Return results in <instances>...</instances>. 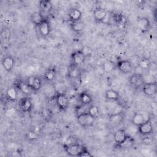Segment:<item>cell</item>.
Returning a JSON list of instances; mask_svg holds the SVG:
<instances>
[{"mask_svg": "<svg viewBox=\"0 0 157 157\" xmlns=\"http://www.w3.org/2000/svg\"><path fill=\"white\" fill-rule=\"evenodd\" d=\"M77 119L79 124L83 128L93 126L95 120V118L90 115L88 112H85L77 115Z\"/></svg>", "mask_w": 157, "mask_h": 157, "instance_id": "6da1fadb", "label": "cell"}, {"mask_svg": "<svg viewBox=\"0 0 157 157\" xmlns=\"http://www.w3.org/2000/svg\"><path fill=\"white\" fill-rule=\"evenodd\" d=\"M26 82L33 91H39L42 85L41 79L36 76H30L28 77Z\"/></svg>", "mask_w": 157, "mask_h": 157, "instance_id": "7a4b0ae2", "label": "cell"}, {"mask_svg": "<svg viewBox=\"0 0 157 157\" xmlns=\"http://www.w3.org/2000/svg\"><path fill=\"white\" fill-rule=\"evenodd\" d=\"M84 147V146L78 144V143L68 146H63V148L67 154L72 156H78Z\"/></svg>", "mask_w": 157, "mask_h": 157, "instance_id": "3957f363", "label": "cell"}, {"mask_svg": "<svg viewBox=\"0 0 157 157\" xmlns=\"http://www.w3.org/2000/svg\"><path fill=\"white\" fill-rule=\"evenodd\" d=\"M56 103L60 110H65L69 105V99L64 93H58L55 98Z\"/></svg>", "mask_w": 157, "mask_h": 157, "instance_id": "277c9868", "label": "cell"}, {"mask_svg": "<svg viewBox=\"0 0 157 157\" xmlns=\"http://www.w3.org/2000/svg\"><path fill=\"white\" fill-rule=\"evenodd\" d=\"M116 67L122 73L129 74L132 70L131 63L126 59L119 60L116 64Z\"/></svg>", "mask_w": 157, "mask_h": 157, "instance_id": "5b68a950", "label": "cell"}, {"mask_svg": "<svg viewBox=\"0 0 157 157\" xmlns=\"http://www.w3.org/2000/svg\"><path fill=\"white\" fill-rule=\"evenodd\" d=\"M129 83L135 88H140L145 83L143 75L139 73L132 74L129 77Z\"/></svg>", "mask_w": 157, "mask_h": 157, "instance_id": "8992f818", "label": "cell"}, {"mask_svg": "<svg viewBox=\"0 0 157 157\" xmlns=\"http://www.w3.org/2000/svg\"><path fill=\"white\" fill-rule=\"evenodd\" d=\"M71 59L73 64L78 66L85 62L86 59V55L82 50H76L72 53Z\"/></svg>", "mask_w": 157, "mask_h": 157, "instance_id": "52a82bcc", "label": "cell"}, {"mask_svg": "<svg viewBox=\"0 0 157 157\" xmlns=\"http://www.w3.org/2000/svg\"><path fill=\"white\" fill-rule=\"evenodd\" d=\"M18 105L21 111L23 113L29 112L33 107L32 101L30 98L28 97H24L21 98L19 101Z\"/></svg>", "mask_w": 157, "mask_h": 157, "instance_id": "ba28073f", "label": "cell"}, {"mask_svg": "<svg viewBox=\"0 0 157 157\" xmlns=\"http://www.w3.org/2000/svg\"><path fill=\"white\" fill-rule=\"evenodd\" d=\"M142 91L144 93L148 96L155 95L157 92V84L156 82L145 83L143 85Z\"/></svg>", "mask_w": 157, "mask_h": 157, "instance_id": "9c48e42d", "label": "cell"}, {"mask_svg": "<svg viewBox=\"0 0 157 157\" xmlns=\"http://www.w3.org/2000/svg\"><path fill=\"white\" fill-rule=\"evenodd\" d=\"M93 16L96 22H103L107 16V12L105 9L98 7H96L93 12Z\"/></svg>", "mask_w": 157, "mask_h": 157, "instance_id": "30bf717a", "label": "cell"}, {"mask_svg": "<svg viewBox=\"0 0 157 157\" xmlns=\"http://www.w3.org/2000/svg\"><path fill=\"white\" fill-rule=\"evenodd\" d=\"M137 127L139 133L142 135H148L151 134L153 131L152 123L149 119L146 120L142 124L139 125Z\"/></svg>", "mask_w": 157, "mask_h": 157, "instance_id": "8fae6325", "label": "cell"}, {"mask_svg": "<svg viewBox=\"0 0 157 157\" xmlns=\"http://www.w3.org/2000/svg\"><path fill=\"white\" fill-rule=\"evenodd\" d=\"M137 26L141 32H147L150 28V21L147 17L139 18L137 20Z\"/></svg>", "mask_w": 157, "mask_h": 157, "instance_id": "7c38bea8", "label": "cell"}, {"mask_svg": "<svg viewBox=\"0 0 157 157\" xmlns=\"http://www.w3.org/2000/svg\"><path fill=\"white\" fill-rule=\"evenodd\" d=\"M37 27L39 33L43 37H47L50 33V25L47 18H45Z\"/></svg>", "mask_w": 157, "mask_h": 157, "instance_id": "4fadbf2b", "label": "cell"}, {"mask_svg": "<svg viewBox=\"0 0 157 157\" xmlns=\"http://www.w3.org/2000/svg\"><path fill=\"white\" fill-rule=\"evenodd\" d=\"M80 71L77 65L71 64L67 69V75L71 78L77 79L80 77Z\"/></svg>", "mask_w": 157, "mask_h": 157, "instance_id": "5bb4252c", "label": "cell"}, {"mask_svg": "<svg viewBox=\"0 0 157 157\" xmlns=\"http://www.w3.org/2000/svg\"><path fill=\"white\" fill-rule=\"evenodd\" d=\"M15 61L11 56H6L2 59V65L5 70L7 72H10L13 67Z\"/></svg>", "mask_w": 157, "mask_h": 157, "instance_id": "9a60e30c", "label": "cell"}, {"mask_svg": "<svg viewBox=\"0 0 157 157\" xmlns=\"http://www.w3.org/2000/svg\"><path fill=\"white\" fill-rule=\"evenodd\" d=\"M15 86L20 90L21 92L25 94H29L33 91L30 87L28 86L26 82H23L22 80H18L15 83Z\"/></svg>", "mask_w": 157, "mask_h": 157, "instance_id": "2e32d148", "label": "cell"}, {"mask_svg": "<svg viewBox=\"0 0 157 157\" xmlns=\"http://www.w3.org/2000/svg\"><path fill=\"white\" fill-rule=\"evenodd\" d=\"M67 15L71 22L79 21L82 18V12L79 9L73 8L69 10Z\"/></svg>", "mask_w": 157, "mask_h": 157, "instance_id": "e0dca14e", "label": "cell"}, {"mask_svg": "<svg viewBox=\"0 0 157 157\" xmlns=\"http://www.w3.org/2000/svg\"><path fill=\"white\" fill-rule=\"evenodd\" d=\"M78 99L81 104L85 105H88L93 101L91 95L87 91H85L81 92L79 94Z\"/></svg>", "mask_w": 157, "mask_h": 157, "instance_id": "ac0fdd59", "label": "cell"}, {"mask_svg": "<svg viewBox=\"0 0 157 157\" xmlns=\"http://www.w3.org/2000/svg\"><path fill=\"white\" fill-rule=\"evenodd\" d=\"M128 134L124 129H120L117 130L113 134V139L115 141L117 145L123 142L124 139L127 137Z\"/></svg>", "mask_w": 157, "mask_h": 157, "instance_id": "d6986e66", "label": "cell"}, {"mask_svg": "<svg viewBox=\"0 0 157 157\" xmlns=\"http://www.w3.org/2000/svg\"><path fill=\"white\" fill-rule=\"evenodd\" d=\"M112 17L114 22L119 26H124L127 23V19L122 13H113L112 15Z\"/></svg>", "mask_w": 157, "mask_h": 157, "instance_id": "ffe728a7", "label": "cell"}, {"mask_svg": "<svg viewBox=\"0 0 157 157\" xmlns=\"http://www.w3.org/2000/svg\"><path fill=\"white\" fill-rule=\"evenodd\" d=\"M45 19V18L40 12H35L31 15V20L36 26H38Z\"/></svg>", "mask_w": 157, "mask_h": 157, "instance_id": "44dd1931", "label": "cell"}, {"mask_svg": "<svg viewBox=\"0 0 157 157\" xmlns=\"http://www.w3.org/2000/svg\"><path fill=\"white\" fill-rule=\"evenodd\" d=\"M17 88L15 86L10 87L6 91V96L7 99L11 102H15L18 98Z\"/></svg>", "mask_w": 157, "mask_h": 157, "instance_id": "7402d4cb", "label": "cell"}, {"mask_svg": "<svg viewBox=\"0 0 157 157\" xmlns=\"http://www.w3.org/2000/svg\"><path fill=\"white\" fill-rule=\"evenodd\" d=\"M134 139L132 137L128 135L127 137L124 139V140L121 144L117 145V146L121 148H129L134 145Z\"/></svg>", "mask_w": 157, "mask_h": 157, "instance_id": "603a6c76", "label": "cell"}, {"mask_svg": "<svg viewBox=\"0 0 157 157\" xmlns=\"http://www.w3.org/2000/svg\"><path fill=\"white\" fill-rule=\"evenodd\" d=\"M39 7L44 12H49L53 8V4L50 1L42 0L39 2Z\"/></svg>", "mask_w": 157, "mask_h": 157, "instance_id": "cb8c5ba5", "label": "cell"}, {"mask_svg": "<svg viewBox=\"0 0 157 157\" xmlns=\"http://www.w3.org/2000/svg\"><path fill=\"white\" fill-rule=\"evenodd\" d=\"M146 120H147L145 119V117L142 113H135L132 118V123L134 125L139 126V125L142 124L144 122H145Z\"/></svg>", "mask_w": 157, "mask_h": 157, "instance_id": "d4e9b609", "label": "cell"}, {"mask_svg": "<svg viewBox=\"0 0 157 157\" xmlns=\"http://www.w3.org/2000/svg\"><path fill=\"white\" fill-rule=\"evenodd\" d=\"M124 115L122 112L112 114L109 116L110 121L113 124H117L123 120Z\"/></svg>", "mask_w": 157, "mask_h": 157, "instance_id": "484cf974", "label": "cell"}, {"mask_svg": "<svg viewBox=\"0 0 157 157\" xmlns=\"http://www.w3.org/2000/svg\"><path fill=\"white\" fill-rule=\"evenodd\" d=\"M70 26L73 31L75 33H80L83 31L85 27V25L83 22H82L81 20H79V21L71 22Z\"/></svg>", "mask_w": 157, "mask_h": 157, "instance_id": "4316f807", "label": "cell"}, {"mask_svg": "<svg viewBox=\"0 0 157 157\" xmlns=\"http://www.w3.org/2000/svg\"><path fill=\"white\" fill-rule=\"evenodd\" d=\"M56 69L55 68L48 69L44 74V78L48 82L53 81L56 77Z\"/></svg>", "mask_w": 157, "mask_h": 157, "instance_id": "83f0119b", "label": "cell"}, {"mask_svg": "<svg viewBox=\"0 0 157 157\" xmlns=\"http://www.w3.org/2000/svg\"><path fill=\"white\" fill-rule=\"evenodd\" d=\"M105 97L107 100L118 101L120 98L119 93L113 90H108L105 91Z\"/></svg>", "mask_w": 157, "mask_h": 157, "instance_id": "f1b7e54d", "label": "cell"}, {"mask_svg": "<svg viewBox=\"0 0 157 157\" xmlns=\"http://www.w3.org/2000/svg\"><path fill=\"white\" fill-rule=\"evenodd\" d=\"M150 66H151L150 61L147 58H142L138 62V66L142 69H144V70L148 69Z\"/></svg>", "mask_w": 157, "mask_h": 157, "instance_id": "f546056e", "label": "cell"}, {"mask_svg": "<svg viewBox=\"0 0 157 157\" xmlns=\"http://www.w3.org/2000/svg\"><path fill=\"white\" fill-rule=\"evenodd\" d=\"M103 69L105 72H111L112 71L115 69L116 67V64H114L113 61H111L110 60L106 61L103 64Z\"/></svg>", "mask_w": 157, "mask_h": 157, "instance_id": "4dcf8cb0", "label": "cell"}, {"mask_svg": "<svg viewBox=\"0 0 157 157\" xmlns=\"http://www.w3.org/2000/svg\"><path fill=\"white\" fill-rule=\"evenodd\" d=\"M88 113L94 118H96L99 115V108L96 105H91L88 109Z\"/></svg>", "mask_w": 157, "mask_h": 157, "instance_id": "1f68e13d", "label": "cell"}, {"mask_svg": "<svg viewBox=\"0 0 157 157\" xmlns=\"http://www.w3.org/2000/svg\"><path fill=\"white\" fill-rule=\"evenodd\" d=\"M77 139L74 137V136H69V137H67L66 139V140H65L63 146H68V145H73L75 144H77Z\"/></svg>", "mask_w": 157, "mask_h": 157, "instance_id": "d6a6232c", "label": "cell"}, {"mask_svg": "<svg viewBox=\"0 0 157 157\" xmlns=\"http://www.w3.org/2000/svg\"><path fill=\"white\" fill-rule=\"evenodd\" d=\"M87 106V105H77L76 107H75V113H76V115L77 116L80 115V114H82V113H85V112H88V109H85V107Z\"/></svg>", "mask_w": 157, "mask_h": 157, "instance_id": "836d02e7", "label": "cell"}, {"mask_svg": "<svg viewBox=\"0 0 157 157\" xmlns=\"http://www.w3.org/2000/svg\"><path fill=\"white\" fill-rule=\"evenodd\" d=\"M93 155L90 153V152H89L87 148L85 147L82 150V151L78 155V157H91Z\"/></svg>", "mask_w": 157, "mask_h": 157, "instance_id": "e575fe53", "label": "cell"}, {"mask_svg": "<svg viewBox=\"0 0 157 157\" xmlns=\"http://www.w3.org/2000/svg\"><path fill=\"white\" fill-rule=\"evenodd\" d=\"M38 137L37 134L34 131H29L26 133V138L29 140H34Z\"/></svg>", "mask_w": 157, "mask_h": 157, "instance_id": "d590c367", "label": "cell"}, {"mask_svg": "<svg viewBox=\"0 0 157 157\" xmlns=\"http://www.w3.org/2000/svg\"><path fill=\"white\" fill-rule=\"evenodd\" d=\"M10 31L9 29H6L5 30H3L2 31V36L4 39H5L6 40H9V37H10Z\"/></svg>", "mask_w": 157, "mask_h": 157, "instance_id": "8d00e7d4", "label": "cell"}, {"mask_svg": "<svg viewBox=\"0 0 157 157\" xmlns=\"http://www.w3.org/2000/svg\"><path fill=\"white\" fill-rule=\"evenodd\" d=\"M9 156H11L13 157V156H21V152L19 150H17L15 152H12V153H10L9 155Z\"/></svg>", "mask_w": 157, "mask_h": 157, "instance_id": "74e56055", "label": "cell"}, {"mask_svg": "<svg viewBox=\"0 0 157 157\" xmlns=\"http://www.w3.org/2000/svg\"><path fill=\"white\" fill-rule=\"evenodd\" d=\"M153 17H154V20L156 21V9H155L153 11Z\"/></svg>", "mask_w": 157, "mask_h": 157, "instance_id": "f35d334b", "label": "cell"}]
</instances>
